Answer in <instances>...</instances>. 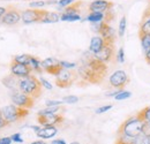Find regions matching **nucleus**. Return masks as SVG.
<instances>
[{
  "label": "nucleus",
  "mask_w": 150,
  "mask_h": 144,
  "mask_svg": "<svg viewBox=\"0 0 150 144\" xmlns=\"http://www.w3.org/2000/svg\"><path fill=\"white\" fill-rule=\"evenodd\" d=\"M20 20H22L21 14L16 9L12 8V9H9L5 13V15L1 18V22L4 24H7V25H14V24L19 23Z\"/></svg>",
  "instance_id": "4468645a"
},
{
  "label": "nucleus",
  "mask_w": 150,
  "mask_h": 144,
  "mask_svg": "<svg viewBox=\"0 0 150 144\" xmlns=\"http://www.w3.org/2000/svg\"><path fill=\"white\" fill-rule=\"evenodd\" d=\"M12 100H13L14 105H16V106L22 108H27V109L31 108L34 106V104H35V102H34L35 98L25 95L22 91H15L12 95Z\"/></svg>",
  "instance_id": "0eeeda50"
},
{
  "label": "nucleus",
  "mask_w": 150,
  "mask_h": 144,
  "mask_svg": "<svg viewBox=\"0 0 150 144\" xmlns=\"http://www.w3.org/2000/svg\"><path fill=\"white\" fill-rule=\"evenodd\" d=\"M150 36V8L148 7L142 16V21L139 29V36Z\"/></svg>",
  "instance_id": "dca6fc26"
},
{
  "label": "nucleus",
  "mask_w": 150,
  "mask_h": 144,
  "mask_svg": "<svg viewBox=\"0 0 150 144\" xmlns=\"http://www.w3.org/2000/svg\"><path fill=\"white\" fill-rule=\"evenodd\" d=\"M140 37V40H141V44H142V49L144 52H148L150 50V36H139Z\"/></svg>",
  "instance_id": "cd10ccee"
},
{
  "label": "nucleus",
  "mask_w": 150,
  "mask_h": 144,
  "mask_svg": "<svg viewBox=\"0 0 150 144\" xmlns=\"http://www.w3.org/2000/svg\"><path fill=\"white\" fill-rule=\"evenodd\" d=\"M132 96V93L129 91H124V90H119V92L117 93V96L114 97L117 100H124V99H127Z\"/></svg>",
  "instance_id": "c756f323"
},
{
  "label": "nucleus",
  "mask_w": 150,
  "mask_h": 144,
  "mask_svg": "<svg viewBox=\"0 0 150 144\" xmlns=\"http://www.w3.org/2000/svg\"><path fill=\"white\" fill-rule=\"evenodd\" d=\"M60 20V15L58 13H52V12H46L44 18H42V23H56Z\"/></svg>",
  "instance_id": "aec40b11"
},
{
  "label": "nucleus",
  "mask_w": 150,
  "mask_h": 144,
  "mask_svg": "<svg viewBox=\"0 0 150 144\" xmlns=\"http://www.w3.org/2000/svg\"><path fill=\"white\" fill-rule=\"evenodd\" d=\"M45 5H46V2H45V1H43V0L33 1V2H30V4H29V6H30L31 8H40V7L45 6Z\"/></svg>",
  "instance_id": "473e14b6"
},
{
  "label": "nucleus",
  "mask_w": 150,
  "mask_h": 144,
  "mask_svg": "<svg viewBox=\"0 0 150 144\" xmlns=\"http://www.w3.org/2000/svg\"><path fill=\"white\" fill-rule=\"evenodd\" d=\"M6 12H7V9H6L5 7H0V18L5 15V13H6Z\"/></svg>",
  "instance_id": "a18cd8bd"
},
{
  "label": "nucleus",
  "mask_w": 150,
  "mask_h": 144,
  "mask_svg": "<svg viewBox=\"0 0 150 144\" xmlns=\"http://www.w3.org/2000/svg\"><path fill=\"white\" fill-rule=\"evenodd\" d=\"M149 8H150V6H149Z\"/></svg>",
  "instance_id": "8fccbe9b"
},
{
  "label": "nucleus",
  "mask_w": 150,
  "mask_h": 144,
  "mask_svg": "<svg viewBox=\"0 0 150 144\" xmlns=\"http://www.w3.org/2000/svg\"><path fill=\"white\" fill-rule=\"evenodd\" d=\"M136 115H137L142 121L149 122L150 124V106H146L144 108H142Z\"/></svg>",
  "instance_id": "5701e85b"
},
{
  "label": "nucleus",
  "mask_w": 150,
  "mask_h": 144,
  "mask_svg": "<svg viewBox=\"0 0 150 144\" xmlns=\"http://www.w3.org/2000/svg\"><path fill=\"white\" fill-rule=\"evenodd\" d=\"M74 1L75 0H59V1H58V5H59L60 7H67V6L72 5Z\"/></svg>",
  "instance_id": "58836bf2"
},
{
  "label": "nucleus",
  "mask_w": 150,
  "mask_h": 144,
  "mask_svg": "<svg viewBox=\"0 0 150 144\" xmlns=\"http://www.w3.org/2000/svg\"><path fill=\"white\" fill-rule=\"evenodd\" d=\"M94 56L96 59L105 62V64L112 61L113 56H114V44H112V43H105L104 47L99 52L95 53Z\"/></svg>",
  "instance_id": "9b49d317"
},
{
  "label": "nucleus",
  "mask_w": 150,
  "mask_h": 144,
  "mask_svg": "<svg viewBox=\"0 0 150 144\" xmlns=\"http://www.w3.org/2000/svg\"><path fill=\"white\" fill-rule=\"evenodd\" d=\"M146 61H147V64L148 65H150V50L148 51V52H146Z\"/></svg>",
  "instance_id": "c03bdc74"
},
{
  "label": "nucleus",
  "mask_w": 150,
  "mask_h": 144,
  "mask_svg": "<svg viewBox=\"0 0 150 144\" xmlns=\"http://www.w3.org/2000/svg\"><path fill=\"white\" fill-rule=\"evenodd\" d=\"M126 24H127L126 18L122 16L121 20H120V22H119V29H118V35H119V37H124V35H125V31H126Z\"/></svg>",
  "instance_id": "c85d7f7f"
},
{
  "label": "nucleus",
  "mask_w": 150,
  "mask_h": 144,
  "mask_svg": "<svg viewBox=\"0 0 150 144\" xmlns=\"http://www.w3.org/2000/svg\"><path fill=\"white\" fill-rule=\"evenodd\" d=\"M112 108V105H105V106H102V107H98L96 109V113L97 114H102V113H105L106 111L111 109Z\"/></svg>",
  "instance_id": "4c0bfd02"
},
{
  "label": "nucleus",
  "mask_w": 150,
  "mask_h": 144,
  "mask_svg": "<svg viewBox=\"0 0 150 144\" xmlns=\"http://www.w3.org/2000/svg\"><path fill=\"white\" fill-rule=\"evenodd\" d=\"M0 111H1L2 116L6 119V121L8 124L16 122L20 119H23L29 114V111L27 108L19 107L16 105H7V106L1 108Z\"/></svg>",
  "instance_id": "7ed1b4c3"
},
{
  "label": "nucleus",
  "mask_w": 150,
  "mask_h": 144,
  "mask_svg": "<svg viewBox=\"0 0 150 144\" xmlns=\"http://www.w3.org/2000/svg\"><path fill=\"white\" fill-rule=\"evenodd\" d=\"M31 144H46V143L43 142V141H36V142H33Z\"/></svg>",
  "instance_id": "de8ad7c7"
},
{
  "label": "nucleus",
  "mask_w": 150,
  "mask_h": 144,
  "mask_svg": "<svg viewBox=\"0 0 150 144\" xmlns=\"http://www.w3.org/2000/svg\"><path fill=\"white\" fill-rule=\"evenodd\" d=\"M12 143V138L11 137H2L0 138V144H11Z\"/></svg>",
  "instance_id": "37998d69"
},
{
  "label": "nucleus",
  "mask_w": 150,
  "mask_h": 144,
  "mask_svg": "<svg viewBox=\"0 0 150 144\" xmlns=\"http://www.w3.org/2000/svg\"><path fill=\"white\" fill-rule=\"evenodd\" d=\"M11 72L14 76L16 77H25V76H29L33 69L29 65H23V64H19V62H15L13 61L12 62V66H11Z\"/></svg>",
  "instance_id": "f8f14e48"
},
{
  "label": "nucleus",
  "mask_w": 150,
  "mask_h": 144,
  "mask_svg": "<svg viewBox=\"0 0 150 144\" xmlns=\"http://www.w3.org/2000/svg\"><path fill=\"white\" fill-rule=\"evenodd\" d=\"M117 60L119 61V62H124L125 61V52H124V49L121 47V49H119V51H118V53H117Z\"/></svg>",
  "instance_id": "f704fd0d"
},
{
  "label": "nucleus",
  "mask_w": 150,
  "mask_h": 144,
  "mask_svg": "<svg viewBox=\"0 0 150 144\" xmlns=\"http://www.w3.org/2000/svg\"><path fill=\"white\" fill-rule=\"evenodd\" d=\"M135 144H150V137H147L146 135L141 134L135 137Z\"/></svg>",
  "instance_id": "7c9ffc66"
},
{
  "label": "nucleus",
  "mask_w": 150,
  "mask_h": 144,
  "mask_svg": "<svg viewBox=\"0 0 150 144\" xmlns=\"http://www.w3.org/2000/svg\"><path fill=\"white\" fill-rule=\"evenodd\" d=\"M9 124L6 121V119L2 116V114H1V111H0V129L1 128H4V127H6V126H8Z\"/></svg>",
  "instance_id": "79ce46f5"
},
{
  "label": "nucleus",
  "mask_w": 150,
  "mask_h": 144,
  "mask_svg": "<svg viewBox=\"0 0 150 144\" xmlns=\"http://www.w3.org/2000/svg\"><path fill=\"white\" fill-rule=\"evenodd\" d=\"M64 102H59V100H47L46 102V106H60Z\"/></svg>",
  "instance_id": "a19ab883"
},
{
  "label": "nucleus",
  "mask_w": 150,
  "mask_h": 144,
  "mask_svg": "<svg viewBox=\"0 0 150 144\" xmlns=\"http://www.w3.org/2000/svg\"><path fill=\"white\" fill-rule=\"evenodd\" d=\"M2 84L6 87V88H8V89H14V90H16V88L19 87V81L16 80V76H14L13 74L12 75H9V76H6L5 78H2Z\"/></svg>",
  "instance_id": "6ab92c4d"
},
{
  "label": "nucleus",
  "mask_w": 150,
  "mask_h": 144,
  "mask_svg": "<svg viewBox=\"0 0 150 144\" xmlns=\"http://www.w3.org/2000/svg\"><path fill=\"white\" fill-rule=\"evenodd\" d=\"M29 66L31 67V69H33L34 72H37V73L43 72V68H42V66H40V61L38 60L37 58H35V56H31V60H30Z\"/></svg>",
  "instance_id": "393cba45"
},
{
  "label": "nucleus",
  "mask_w": 150,
  "mask_h": 144,
  "mask_svg": "<svg viewBox=\"0 0 150 144\" xmlns=\"http://www.w3.org/2000/svg\"><path fill=\"white\" fill-rule=\"evenodd\" d=\"M30 60H31V55H29V54H20V55H16L13 59V61L19 62V64H23V65H29Z\"/></svg>",
  "instance_id": "b1692460"
},
{
  "label": "nucleus",
  "mask_w": 150,
  "mask_h": 144,
  "mask_svg": "<svg viewBox=\"0 0 150 144\" xmlns=\"http://www.w3.org/2000/svg\"><path fill=\"white\" fill-rule=\"evenodd\" d=\"M143 125H144V121H142L137 115L132 116L120 126L118 134H125L132 137H136L142 134Z\"/></svg>",
  "instance_id": "f03ea898"
},
{
  "label": "nucleus",
  "mask_w": 150,
  "mask_h": 144,
  "mask_svg": "<svg viewBox=\"0 0 150 144\" xmlns=\"http://www.w3.org/2000/svg\"><path fill=\"white\" fill-rule=\"evenodd\" d=\"M81 5H82L81 1H79V2H73L72 5L67 6L65 13H67V14H79L77 12H79V7H80Z\"/></svg>",
  "instance_id": "bb28decb"
},
{
  "label": "nucleus",
  "mask_w": 150,
  "mask_h": 144,
  "mask_svg": "<svg viewBox=\"0 0 150 144\" xmlns=\"http://www.w3.org/2000/svg\"><path fill=\"white\" fill-rule=\"evenodd\" d=\"M109 82H110L111 87L119 89V90H122L125 88V85L129 82V77L125 71H117L110 76Z\"/></svg>",
  "instance_id": "6e6552de"
},
{
  "label": "nucleus",
  "mask_w": 150,
  "mask_h": 144,
  "mask_svg": "<svg viewBox=\"0 0 150 144\" xmlns=\"http://www.w3.org/2000/svg\"><path fill=\"white\" fill-rule=\"evenodd\" d=\"M79 76L83 80V81H86V82H88V83H93V84H97V83H100L103 80H104V77L105 76H103L102 74H99V73H97L96 71H94L89 65H87L86 62L79 68Z\"/></svg>",
  "instance_id": "20e7f679"
},
{
  "label": "nucleus",
  "mask_w": 150,
  "mask_h": 144,
  "mask_svg": "<svg viewBox=\"0 0 150 144\" xmlns=\"http://www.w3.org/2000/svg\"><path fill=\"white\" fill-rule=\"evenodd\" d=\"M39 81H40L42 85H43L44 88H46L47 90H51V89H52V84H51V83H49V82H47V81H46L45 78H43V77H42V78H40Z\"/></svg>",
  "instance_id": "ea45409f"
},
{
  "label": "nucleus",
  "mask_w": 150,
  "mask_h": 144,
  "mask_svg": "<svg viewBox=\"0 0 150 144\" xmlns=\"http://www.w3.org/2000/svg\"><path fill=\"white\" fill-rule=\"evenodd\" d=\"M62 102L64 103H67V104H75V103L79 102V98L76 96H67V97H65L62 99Z\"/></svg>",
  "instance_id": "2f4dec72"
},
{
  "label": "nucleus",
  "mask_w": 150,
  "mask_h": 144,
  "mask_svg": "<svg viewBox=\"0 0 150 144\" xmlns=\"http://www.w3.org/2000/svg\"><path fill=\"white\" fill-rule=\"evenodd\" d=\"M113 4L106 0H95L89 5L90 12H99V13H105L110 9H112Z\"/></svg>",
  "instance_id": "2eb2a0df"
},
{
  "label": "nucleus",
  "mask_w": 150,
  "mask_h": 144,
  "mask_svg": "<svg viewBox=\"0 0 150 144\" xmlns=\"http://www.w3.org/2000/svg\"><path fill=\"white\" fill-rule=\"evenodd\" d=\"M77 76H79V74H76V73H74V72H71V71L64 68V69L56 76V84L59 88H62V89L69 88L75 81H76Z\"/></svg>",
  "instance_id": "39448f33"
},
{
  "label": "nucleus",
  "mask_w": 150,
  "mask_h": 144,
  "mask_svg": "<svg viewBox=\"0 0 150 144\" xmlns=\"http://www.w3.org/2000/svg\"><path fill=\"white\" fill-rule=\"evenodd\" d=\"M142 134L146 135L147 137H150V124L149 122H144L143 128H142Z\"/></svg>",
  "instance_id": "c9c22d12"
},
{
  "label": "nucleus",
  "mask_w": 150,
  "mask_h": 144,
  "mask_svg": "<svg viewBox=\"0 0 150 144\" xmlns=\"http://www.w3.org/2000/svg\"><path fill=\"white\" fill-rule=\"evenodd\" d=\"M52 144H66V142L64 140H54L52 141Z\"/></svg>",
  "instance_id": "49530a36"
},
{
  "label": "nucleus",
  "mask_w": 150,
  "mask_h": 144,
  "mask_svg": "<svg viewBox=\"0 0 150 144\" xmlns=\"http://www.w3.org/2000/svg\"><path fill=\"white\" fill-rule=\"evenodd\" d=\"M60 65L65 69H71V68H75L76 67V64L75 62H67V61H60Z\"/></svg>",
  "instance_id": "72a5a7b5"
},
{
  "label": "nucleus",
  "mask_w": 150,
  "mask_h": 144,
  "mask_svg": "<svg viewBox=\"0 0 150 144\" xmlns=\"http://www.w3.org/2000/svg\"><path fill=\"white\" fill-rule=\"evenodd\" d=\"M37 121L42 126H57L64 122V115L59 113H37Z\"/></svg>",
  "instance_id": "423d86ee"
},
{
  "label": "nucleus",
  "mask_w": 150,
  "mask_h": 144,
  "mask_svg": "<svg viewBox=\"0 0 150 144\" xmlns=\"http://www.w3.org/2000/svg\"><path fill=\"white\" fill-rule=\"evenodd\" d=\"M99 35L103 37V39L105 40V43H112L114 44L115 40V32L113 30V28L105 21L102 22V27L99 30Z\"/></svg>",
  "instance_id": "ddd939ff"
},
{
  "label": "nucleus",
  "mask_w": 150,
  "mask_h": 144,
  "mask_svg": "<svg viewBox=\"0 0 150 144\" xmlns=\"http://www.w3.org/2000/svg\"><path fill=\"white\" fill-rule=\"evenodd\" d=\"M71 144H80V143H79V142H72Z\"/></svg>",
  "instance_id": "09e8293b"
},
{
  "label": "nucleus",
  "mask_w": 150,
  "mask_h": 144,
  "mask_svg": "<svg viewBox=\"0 0 150 144\" xmlns=\"http://www.w3.org/2000/svg\"><path fill=\"white\" fill-rule=\"evenodd\" d=\"M42 83L36 76L29 75L25 77H22L19 81V89L25 95L33 97V98H38L42 93Z\"/></svg>",
  "instance_id": "f257e3e1"
},
{
  "label": "nucleus",
  "mask_w": 150,
  "mask_h": 144,
  "mask_svg": "<svg viewBox=\"0 0 150 144\" xmlns=\"http://www.w3.org/2000/svg\"><path fill=\"white\" fill-rule=\"evenodd\" d=\"M47 11H43V9H27L22 13V21L25 24H30V23H35V22H40L42 18H44V15L46 14Z\"/></svg>",
  "instance_id": "1a4fd4ad"
},
{
  "label": "nucleus",
  "mask_w": 150,
  "mask_h": 144,
  "mask_svg": "<svg viewBox=\"0 0 150 144\" xmlns=\"http://www.w3.org/2000/svg\"><path fill=\"white\" fill-rule=\"evenodd\" d=\"M105 15L104 13H99V12H91L88 16H87V21L94 23V22H100V21H104Z\"/></svg>",
  "instance_id": "4be33fe9"
},
{
  "label": "nucleus",
  "mask_w": 150,
  "mask_h": 144,
  "mask_svg": "<svg viewBox=\"0 0 150 144\" xmlns=\"http://www.w3.org/2000/svg\"><path fill=\"white\" fill-rule=\"evenodd\" d=\"M57 133H58V129L56 126H43V128H40L36 134L39 138L46 140V138H52L53 136H56Z\"/></svg>",
  "instance_id": "f3484780"
},
{
  "label": "nucleus",
  "mask_w": 150,
  "mask_h": 144,
  "mask_svg": "<svg viewBox=\"0 0 150 144\" xmlns=\"http://www.w3.org/2000/svg\"><path fill=\"white\" fill-rule=\"evenodd\" d=\"M114 144H135V137H132L125 134H118V137Z\"/></svg>",
  "instance_id": "412c9836"
},
{
  "label": "nucleus",
  "mask_w": 150,
  "mask_h": 144,
  "mask_svg": "<svg viewBox=\"0 0 150 144\" xmlns=\"http://www.w3.org/2000/svg\"><path fill=\"white\" fill-rule=\"evenodd\" d=\"M81 18V16L79 14H67L64 13L60 15V20L61 21H66V22H74V21H79Z\"/></svg>",
  "instance_id": "a878e982"
},
{
  "label": "nucleus",
  "mask_w": 150,
  "mask_h": 144,
  "mask_svg": "<svg viewBox=\"0 0 150 144\" xmlns=\"http://www.w3.org/2000/svg\"><path fill=\"white\" fill-rule=\"evenodd\" d=\"M40 66H42L43 71H45V72L51 74V75H54V76H57L59 73L64 69L62 66L60 65V61L57 60L56 58H47V59L43 60L40 62Z\"/></svg>",
  "instance_id": "9d476101"
},
{
  "label": "nucleus",
  "mask_w": 150,
  "mask_h": 144,
  "mask_svg": "<svg viewBox=\"0 0 150 144\" xmlns=\"http://www.w3.org/2000/svg\"><path fill=\"white\" fill-rule=\"evenodd\" d=\"M11 138H12L13 142H16V143H22V142H23V138L21 137V134H19V133L13 134V135L11 136Z\"/></svg>",
  "instance_id": "e433bc0d"
},
{
  "label": "nucleus",
  "mask_w": 150,
  "mask_h": 144,
  "mask_svg": "<svg viewBox=\"0 0 150 144\" xmlns=\"http://www.w3.org/2000/svg\"><path fill=\"white\" fill-rule=\"evenodd\" d=\"M105 45V40L103 39L102 36H95L91 38V42H90V46H89V51L91 53H97L99 52Z\"/></svg>",
  "instance_id": "a211bd4d"
}]
</instances>
